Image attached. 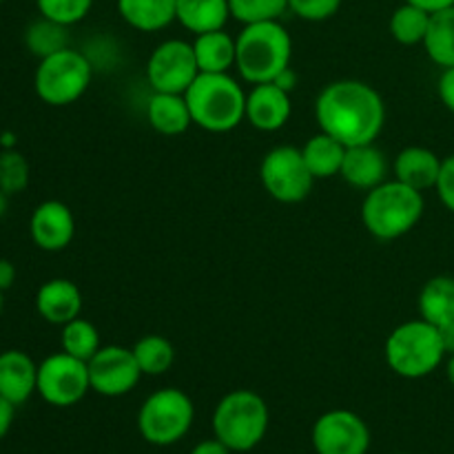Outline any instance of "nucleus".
<instances>
[{
  "instance_id": "4468645a",
  "label": "nucleus",
  "mask_w": 454,
  "mask_h": 454,
  "mask_svg": "<svg viewBox=\"0 0 454 454\" xmlns=\"http://www.w3.org/2000/svg\"><path fill=\"white\" fill-rule=\"evenodd\" d=\"M29 235L40 251H65L75 235V217L60 200H47L34 208L29 220Z\"/></svg>"
},
{
  "instance_id": "7c9ffc66",
  "label": "nucleus",
  "mask_w": 454,
  "mask_h": 454,
  "mask_svg": "<svg viewBox=\"0 0 454 454\" xmlns=\"http://www.w3.org/2000/svg\"><path fill=\"white\" fill-rule=\"evenodd\" d=\"M231 16L244 25L279 20L288 9V0H229Z\"/></svg>"
},
{
  "instance_id": "c85d7f7f",
  "label": "nucleus",
  "mask_w": 454,
  "mask_h": 454,
  "mask_svg": "<svg viewBox=\"0 0 454 454\" xmlns=\"http://www.w3.org/2000/svg\"><path fill=\"white\" fill-rule=\"evenodd\" d=\"M60 346L65 353L71 355V357L89 362V359L102 348L100 333H98V328L93 326L91 322H87V319L82 317H75L62 326Z\"/></svg>"
},
{
  "instance_id": "9b49d317",
  "label": "nucleus",
  "mask_w": 454,
  "mask_h": 454,
  "mask_svg": "<svg viewBox=\"0 0 454 454\" xmlns=\"http://www.w3.org/2000/svg\"><path fill=\"white\" fill-rule=\"evenodd\" d=\"M200 75L193 43L167 40L151 51L146 60V80L155 93H186Z\"/></svg>"
},
{
  "instance_id": "4c0bfd02",
  "label": "nucleus",
  "mask_w": 454,
  "mask_h": 454,
  "mask_svg": "<svg viewBox=\"0 0 454 454\" xmlns=\"http://www.w3.org/2000/svg\"><path fill=\"white\" fill-rule=\"evenodd\" d=\"M191 454H231V450L220 439H207V442H200Z\"/></svg>"
},
{
  "instance_id": "6e6552de",
  "label": "nucleus",
  "mask_w": 454,
  "mask_h": 454,
  "mask_svg": "<svg viewBox=\"0 0 454 454\" xmlns=\"http://www.w3.org/2000/svg\"><path fill=\"white\" fill-rule=\"evenodd\" d=\"M195 419L193 402L177 388L155 390L137 412L140 434L153 446H171L191 430Z\"/></svg>"
},
{
  "instance_id": "e433bc0d",
  "label": "nucleus",
  "mask_w": 454,
  "mask_h": 454,
  "mask_svg": "<svg viewBox=\"0 0 454 454\" xmlns=\"http://www.w3.org/2000/svg\"><path fill=\"white\" fill-rule=\"evenodd\" d=\"M13 415H16V406L9 403L4 397H0V439L7 437L9 428L13 424Z\"/></svg>"
},
{
  "instance_id": "c03bdc74",
  "label": "nucleus",
  "mask_w": 454,
  "mask_h": 454,
  "mask_svg": "<svg viewBox=\"0 0 454 454\" xmlns=\"http://www.w3.org/2000/svg\"><path fill=\"white\" fill-rule=\"evenodd\" d=\"M7 207H9V195L4 193L3 189H0V217H3L4 213H7Z\"/></svg>"
},
{
  "instance_id": "20e7f679",
  "label": "nucleus",
  "mask_w": 454,
  "mask_h": 454,
  "mask_svg": "<svg viewBox=\"0 0 454 454\" xmlns=\"http://www.w3.org/2000/svg\"><path fill=\"white\" fill-rule=\"evenodd\" d=\"M424 193L399 180H386L371 189L362 204V224L372 238L390 239L411 233L424 217Z\"/></svg>"
},
{
  "instance_id": "412c9836",
  "label": "nucleus",
  "mask_w": 454,
  "mask_h": 454,
  "mask_svg": "<svg viewBox=\"0 0 454 454\" xmlns=\"http://www.w3.org/2000/svg\"><path fill=\"white\" fill-rule=\"evenodd\" d=\"M177 0H118V13L129 27L145 34L164 29L176 20Z\"/></svg>"
},
{
  "instance_id": "1a4fd4ad",
  "label": "nucleus",
  "mask_w": 454,
  "mask_h": 454,
  "mask_svg": "<svg viewBox=\"0 0 454 454\" xmlns=\"http://www.w3.org/2000/svg\"><path fill=\"white\" fill-rule=\"evenodd\" d=\"M260 180L266 193L282 204H297L313 191L315 177L301 149L282 145L270 149L260 164Z\"/></svg>"
},
{
  "instance_id": "c9c22d12",
  "label": "nucleus",
  "mask_w": 454,
  "mask_h": 454,
  "mask_svg": "<svg viewBox=\"0 0 454 454\" xmlns=\"http://www.w3.org/2000/svg\"><path fill=\"white\" fill-rule=\"evenodd\" d=\"M437 93L442 98L443 106L454 115V67H448L443 69L442 78L437 82Z\"/></svg>"
},
{
  "instance_id": "423d86ee",
  "label": "nucleus",
  "mask_w": 454,
  "mask_h": 454,
  "mask_svg": "<svg viewBox=\"0 0 454 454\" xmlns=\"http://www.w3.org/2000/svg\"><path fill=\"white\" fill-rule=\"evenodd\" d=\"M213 430L231 452L253 450L269 430V406L253 390H233L215 406Z\"/></svg>"
},
{
  "instance_id": "37998d69",
  "label": "nucleus",
  "mask_w": 454,
  "mask_h": 454,
  "mask_svg": "<svg viewBox=\"0 0 454 454\" xmlns=\"http://www.w3.org/2000/svg\"><path fill=\"white\" fill-rule=\"evenodd\" d=\"M446 375H448V381H450V386L454 388V353H452V355H448Z\"/></svg>"
},
{
  "instance_id": "58836bf2",
  "label": "nucleus",
  "mask_w": 454,
  "mask_h": 454,
  "mask_svg": "<svg viewBox=\"0 0 454 454\" xmlns=\"http://www.w3.org/2000/svg\"><path fill=\"white\" fill-rule=\"evenodd\" d=\"M13 282H16V266L9 260H4V257H0V288L9 291Z\"/></svg>"
},
{
  "instance_id": "473e14b6",
  "label": "nucleus",
  "mask_w": 454,
  "mask_h": 454,
  "mask_svg": "<svg viewBox=\"0 0 454 454\" xmlns=\"http://www.w3.org/2000/svg\"><path fill=\"white\" fill-rule=\"evenodd\" d=\"M35 7H38L40 16L47 20L71 27L87 18L93 7V0H35Z\"/></svg>"
},
{
  "instance_id": "aec40b11",
  "label": "nucleus",
  "mask_w": 454,
  "mask_h": 454,
  "mask_svg": "<svg viewBox=\"0 0 454 454\" xmlns=\"http://www.w3.org/2000/svg\"><path fill=\"white\" fill-rule=\"evenodd\" d=\"M146 120L162 136H182L193 124L184 93H155L146 105Z\"/></svg>"
},
{
  "instance_id": "bb28decb",
  "label": "nucleus",
  "mask_w": 454,
  "mask_h": 454,
  "mask_svg": "<svg viewBox=\"0 0 454 454\" xmlns=\"http://www.w3.org/2000/svg\"><path fill=\"white\" fill-rule=\"evenodd\" d=\"M133 355H136L142 375H164L176 364V346L162 335H145L137 340L133 346Z\"/></svg>"
},
{
  "instance_id": "0eeeda50",
  "label": "nucleus",
  "mask_w": 454,
  "mask_h": 454,
  "mask_svg": "<svg viewBox=\"0 0 454 454\" xmlns=\"http://www.w3.org/2000/svg\"><path fill=\"white\" fill-rule=\"evenodd\" d=\"M93 67L84 53L65 47L40 58L34 74L35 96L49 106H69L84 96L91 84Z\"/></svg>"
},
{
  "instance_id": "49530a36",
  "label": "nucleus",
  "mask_w": 454,
  "mask_h": 454,
  "mask_svg": "<svg viewBox=\"0 0 454 454\" xmlns=\"http://www.w3.org/2000/svg\"><path fill=\"white\" fill-rule=\"evenodd\" d=\"M0 4H3V0H0Z\"/></svg>"
},
{
  "instance_id": "f3484780",
  "label": "nucleus",
  "mask_w": 454,
  "mask_h": 454,
  "mask_svg": "<svg viewBox=\"0 0 454 454\" xmlns=\"http://www.w3.org/2000/svg\"><path fill=\"white\" fill-rule=\"evenodd\" d=\"M35 310L44 322L65 326L82 313V293L71 279H49L35 293Z\"/></svg>"
},
{
  "instance_id": "39448f33",
  "label": "nucleus",
  "mask_w": 454,
  "mask_h": 454,
  "mask_svg": "<svg viewBox=\"0 0 454 454\" xmlns=\"http://www.w3.org/2000/svg\"><path fill=\"white\" fill-rule=\"evenodd\" d=\"M386 362L393 372L406 380L428 377L442 366L446 359V348L442 344L437 326L426 319H412L395 328L386 340Z\"/></svg>"
},
{
  "instance_id": "f03ea898",
  "label": "nucleus",
  "mask_w": 454,
  "mask_h": 454,
  "mask_svg": "<svg viewBox=\"0 0 454 454\" xmlns=\"http://www.w3.org/2000/svg\"><path fill=\"white\" fill-rule=\"evenodd\" d=\"M293 38L279 20L244 25L235 38V67L248 84L273 82L291 67Z\"/></svg>"
},
{
  "instance_id": "2eb2a0df",
  "label": "nucleus",
  "mask_w": 454,
  "mask_h": 454,
  "mask_svg": "<svg viewBox=\"0 0 454 454\" xmlns=\"http://www.w3.org/2000/svg\"><path fill=\"white\" fill-rule=\"evenodd\" d=\"M291 93L284 91L279 84H253L247 93V120L257 131H279L291 120Z\"/></svg>"
},
{
  "instance_id": "6ab92c4d",
  "label": "nucleus",
  "mask_w": 454,
  "mask_h": 454,
  "mask_svg": "<svg viewBox=\"0 0 454 454\" xmlns=\"http://www.w3.org/2000/svg\"><path fill=\"white\" fill-rule=\"evenodd\" d=\"M395 180L412 186L417 191L434 189L439 171H442V158L426 146H406L397 153L393 164Z\"/></svg>"
},
{
  "instance_id": "a211bd4d",
  "label": "nucleus",
  "mask_w": 454,
  "mask_h": 454,
  "mask_svg": "<svg viewBox=\"0 0 454 454\" xmlns=\"http://www.w3.org/2000/svg\"><path fill=\"white\" fill-rule=\"evenodd\" d=\"M386 173H388V162H386L381 149L375 146V142L346 149L344 164H341L340 171L346 184L355 186V189L371 191L380 186L381 182H386Z\"/></svg>"
},
{
  "instance_id": "dca6fc26",
  "label": "nucleus",
  "mask_w": 454,
  "mask_h": 454,
  "mask_svg": "<svg viewBox=\"0 0 454 454\" xmlns=\"http://www.w3.org/2000/svg\"><path fill=\"white\" fill-rule=\"evenodd\" d=\"M38 393V364L25 350L9 348L0 353V397L22 406Z\"/></svg>"
},
{
  "instance_id": "7ed1b4c3",
  "label": "nucleus",
  "mask_w": 454,
  "mask_h": 454,
  "mask_svg": "<svg viewBox=\"0 0 454 454\" xmlns=\"http://www.w3.org/2000/svg\"><path fill=\"white\" fill-rule=\"evenodd\" d=\"M193 124L229 133L247 120V91L229 74H200L184 93Z\"/></svg>"
},
{
  "instance_id": "c756f323",
  "label": "nucleus",
  "mask_w": 454,
  "mask_h": 454,
  "mask_svg": "<svg viewBox=\"0 0 454 454\" xmlns=\"http://www.w3.org/2000/svg\"><path fill=\"white\" fill-rule=\"evenodd\" d=\"M25 44L34 56H51V53L69 47V44H67V27L40 16V20H35L34 25H29V29H27Z\"/></svg>"
},
{
  "instance_id": "a19ab883",
  "label": "nucleus",
  "mask_w": 454,
  "mask_h": 454,
  "mask_svg": "<svg viewBox=\"0 0 454 454\" xmlns=\"http://www.w3.org/2000/svg\"><path fill=\"white\" fill-rule=\"evenodd\" d=\"M439 337H442V344L446 348V355L454 353V322L443 324V326L437 328Z\"/></svg>"
},
{
  "instance_id": "a878e982",
  "label": "nucleus",
  "mask_w": 454,
  "mask_h": 454,
  "mask_svg": "<svg viewBox=\"0 0 454 454\" xmlns=\"http://www.w3.org/2000/svg\"><path fill=\"white\" fill-rule=\"evenodd\" d=\"M421 44L434 65L443 69L454 67V7L430 13V25Z\"/></svg>"
},
{
  "instance_id": "f704fd0d",
  "label": "nucleus",
  "mask_w": 454,
  "mask_h": 454,
  "mask_svg": "<svg viewBox=\"0 0 454 454\" xmlns=\"http://www.w3.org/2000/svg\"><path fill=\"white\" fill-rule=\"evenodd\" d=\"M434 191H437L443 207L454 213V153L442 160V171H439Z\"/></svg>"
},
{
  "instance_id": "5701e85b",
  "label": "nucleus",
  "mask_w": 454,
  "mask_h": 454,
  "mask_svg": "<svg viewBox=\"0 0 454 454\" xmlns=\"http://www.w3.org/2000/svg\"><path fill=\"white\" fill-rule=\"evenodd\" d=\"M193 53L200 74H229L235 67V38L224 29L195 35Z\"/></svg>"
},
{
  "instance_id": "4be33fe9",
  "label": "nucleus",
  "mask_w": 454,
  "mask_h": 454,
  "mask_svg": "<svg viewBox=\"0 0 454 454\" xmlns=\"http://www.w3.org/2000/svg\"><path fill=\"white\" fill-rule=\"evenodd\" d=\"M229 18V0H177L176 20L195 35L224 29Z\"/></svg>"
},
{
  "instance_id": "f8f14e48",
  "label": "nucleus",
  "mask_w": 454,
  "mask_h": 454,
  "mask_svg": "<svg viewBox=\"0 0 454 454\" xmlns=\"http://www.w3.org/2000/svg\"><path fill=\"white\" fill-rule=\"evenodd\" d=\"M87 366L91 390L102 397H122V395L131 393L142 377L133 348L115 344L102 346L89 359Z\"/></svg>"
},
{
  "instance_id": "72a5a7b5",
  "label": "nucleus",
  "mask_w": 454,
  "mask_h": 454,
  "mask_svg": "<svg viewBox=\"0 0 454 454\" xmlns=\"http://www.w3.org/2000/svg\"><path fill=\"white\" fill-rule=\"evenodd\" d=\"M341 7V0H288V9L301 20L322 22L335 16Z\"/></svg>"
},
{
  "instance_id": "79ce46f5",
  "label": "nucleus",
  "mask_w": 454,
  "mask_h": 454,
  "mask_svg": "<svg viewBox=\"0 0 454 454\" xmlns=\"http://www.w3.org/2000/svg\"><path fill=\"white\" fill-rule=\"evenodd\" d=\"M273 82L279 84V87H282L284 91L291 93L293 87H295V82H297V74H295V71H293V67H288V69H284L282 74H279L278 78L273 80Z\"/></svg>"
},
{
  "instance_id": "b1692460",
  "label": "nucleus",
  "mask_w": 454,
  "mask_h": 454,
  "mask_svg": "<svg viewBox=\"0 0 454 454\" xmlns=\"http://www.w3.org/2000/svg\"><path fill=\"white\" fill-rule=\"evenodd\" d=\"M419 317L433 326L454 322V278L452 275H437L424 284L417 300Z\"/></svg>"
},
{
  "instance_id": "9d476101",
  "label": "nucleus",
  "mask_w": 454,
  "mask_h": 454,
  "mask_svg": "<svg viewBox=\"0 0 454 454\" xmlns=\"http://www.w3.org/2000/svg\"><path fill=\"white\" fill-rule=\"evenodd\" d=\"M89 390V366L82 359L60 350L38 364V395L49 406H75L87 397Z\"/></svg>"
},
{
  "instance_id": "a18cd8bd",
  "label": "nucleus",
  "mask_w": 454,
  "mask_h": 454,
  "mask_svg": "<svg viewBox=\"0 0 454 454\" xmlns=\"http://www.w3.org/2000/svg\"><path fill=\"white\" fill-rule=\"evenodd\" d=\"M4 291H3V288H0V315H3V306H4Z\"/></svg>"
},
{
  "instance_id": "393cba45",
  "label": "nucleus",
  "mask_w": 454,
  "mask_h": 454,
  "mask_svg": "<svg viewBox=\"0 0 454 454\" xmlns=\"http://www.w3.org/2000/svg\"><path fill=\"white\" fill-rule=\"evenodd\" d=\"M346 149L348 146L341 145L340 140L319 131L317 136H313L301 146V153H304V160L315 180H328L333 176H340Z\"/></svg>"
},
{
  "instance_id": "ea45409f",
  "label": "nucleus",
  "mask_w": 454,
  "mask_h": 454,
  "mask_svg": "<svg viewBox=\"0 0 454 454\" xmlns=\"http://www.w3.org/2000/svg\"><path fill=\"white\" fill-rule=\"evenodd\" d=\"M406 3L417 4V7H421L424 12H428V13H437V12H443V9H448V7H454V0H406Z\"/></svg>"
},
{
  "instance_id": "ddd939ff",
  "label": "nucleus",
  "mask_w": 454,
  "mask_h": 454,
  "mask_svg": "<svg viewBox=\"0 0 454 454\" xmlns=\"http://www.w3.org/2000/svg\"><path fill=\"white\" fill-rule=\"evenodd\" d=\"M313 448L317 454H366L371 430L350 411L324 412L313 426Z\"/></svg>"
},
{
  "instance_id": "f257e3e1",
  "label": "nucleus",
  "mask_w": 454,
  "mask_h": 454,
  "mask_svg": "<svg viewBox=\"0 0 454 454\" xmlns=\"http://www.w3.org/2000/svg\"><path fill=\"white\" fill-rule=\"evenodd\" d=\"M319 129L344 146L371 145L386 122V105L380 91L362 80H335L315 100Z\"/></svg>"
},
{
  "instance_id": "cd10ccee",
  "label": "nucleus",
  "mask_w": 454,
  "mask_h": 454,
  "mask_svg": "<svg viewBox=\"0 0 454 454\" xmlns=\"http://www.w3.org/2000/svg\"><path fill=\"white\" fill-rule=\"evenodd\" d=\"M428 25H430V13L411 3H403L402 7L395 9L388 22L393 38L397 40L399 44H406V47L424 43Z\"/></svg>"
},
{
  "instance_id": "2f4dec72",
  "label": "nucleus",
  "mask_w": 454,
  "mask_h": 454,
  "mask_svg": "<svg viewBox=\"0 0 454 454\" xmlns=\"http://www.w3.org/2000/svg\"><path fill=\"white\" fill-rule=\"evenodd\" d=\"M29 184V162L16 149H4L0 153V189L7 195L22 193Z\"/></svg>"
}]
</instances>
